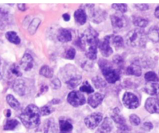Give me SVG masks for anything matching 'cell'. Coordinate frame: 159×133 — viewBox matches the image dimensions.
I'll return each mask as SVG.
<instances>
[{
	"label": "cell",
	"mask_w": 159,
	"mask_h": 133,
	"mask_svg": "<svg viewBox=\"0 0 159 133\" xmlns=\"http://www.w3.org/2000/svg\"><path fill=\"white\" fill-rule=\"evenodd\" d=\"M113 62L114 63H115L116 64H117V66H122L124 64V59L123 58L119 56V55H116L113 57Z\"/></svg>",
	"instance_id": "cell-43"
},
{
	"label": "cell",
	"mask_w": 159,
	"mask_h": 133,
	"mask_svg": "<svg viewBox=\"0 0 159 133\" xmlns=\"http://www.w3.org/2000/svg\"><path fill=\"white\" fill-rule=\"evenodd\" d=\"M145 108L150 113H159V100L155 97L147 98L145 103Z\"/></svg>",
	"instance_id": "cell-13"
},
{
	"label": "cell",
	"mask_w": 159,
	"mask_h": 133,
	"mask_svg": "<svg viewBox=\"0 0 159 133\" xmlns=\"http://www.w3.org/2000/svg\"><path fill=\"white\" fill-rule=\"evenodd\" d=\"M102 114L101 113H93L84 119V124L90 129H95L101 122Z\"/></svg>",
	"instance_id": "cell-9"
},
{
	"label": "cell",
	"mask_w": 159,
	"mask_h": 133,
	"mask_svg": "<svg viewBox=\"0 0 159 133\" xmlns=\"http://www.w3.org/2000/svg\"><path fill=\"white\" fill-rule=\"evenodd\" d=\"M11 16L9 12L0 8V30H4L10 23Z\"/></svg>",
	"instance_id": "cell-16"
},
{
	"label": "cell",
	"mask_w": 159,
	"mask_h": 133,
	"mask_svg": "<svg viewBox=\"0 0 159 133\" xmlns=\"http://www.w3.org/2000/svg\"><path fill=\"white\" fill-rule=\"evenodd\" d=\"M112 35H107L104 38L99 41L98 47L101 54L104 57H108L113 53L112 48L110 45L111 38Z\"/></svg>",
	"instance_id": "cell-8"
},
{
	"label": "cell",
	"mask_w": 159,
	"mask_h": 133,
	"mask_svg": "<svg viewBox=\"0 0 159 133\" xmlns=\"http://www.w3.org/2000/svg\"><path fill=\"white\" fill-rule=\"evenodd\" d=\"M111 24L114 29L119 30L126 25V20L124 16L120 12H116L111 15Z\"/></svg>",
	"instance_id": "cell-12"
},
{
	"label": "cell",
	"mask_w": 159,
	"mask_h": 133,
	"mask_svg": "<svg viewBox=\"0 0 159 133\" xmlns=\"http://www.w3.org/2000/svg\"><path fill=\"white\" fill-rule=\"evenodd\" d=\"M126 73L127 75L140 77L142 75L141 67L135 63H133L127 67Z\"/></svg>",
	"instance_id": "cell-23"
},
{
	"label": "cell",
	"mask_w": 159,
	"mask_h": 133,
	"mask_svg": "<svg viewBox=\"0 0 159 133\" xmlns=\"http://www.w3.org/2000/svg\"><path fill=\"white\" fill-rule=\"evenodd\" d=\"M48 90V87L47 85H42L40 88V92L41 93H43Z\"/></svg>",
	"instance_id": "cell-49"
},
{
	"label": "cell",
	"mask_w": 159,
	"mask_h": 133,
	"mask_svg": "<svg viewBox=\"0 0 159 133\" xmlns=\"http://www.w3.org/2000/svg\"><path fill=\"white\" fill-rule=\"evenodd\" d=\"M39 74L46 78H52L53 75V69L48 66L45 65L40 68Z\"/></svg>",
	"instance_id": "cell-30"
},
{
	"label": "cell",
	"mask_w": 159,
	"mask_h": 133,
	"mask_svg": "<svg viewBox=\"0 0 159 133\" xmlns=\"http://www.w3.org/2000/svg\"><path fill=\"white\" fill-rule=\"evenodd\" d=\"M112 127L113 125L112 121L109 118L106 117L98 127L96 133H110Z\"/></svg>",
	"instance_id": "cell-17"
},
{
	"label": "cell",
	"mask_w": 159,
	"mask_h": 133,
	"mask_svg": "<svg viewBox=\"0 0 159 133\" xmlns=\"http://www.w3.org/2000/svg\"><path fill=\"white\" fill-rule=\"evenodd\" d=\"M76 54V50L73 47H70L64 54V58L67 59L72 60L75 58Z\"/></svg>",
	"instance_id": "cell-39"
},
{
	"label": "cell",
	"mask_w": 159,
	"mask_h": 133,
	"mask_svg": "<svg viewBox=\"0 0 159 133\" xmlns=\"http://www.w3.org/2000/svg\"><path fill=\"white\" fill-rule=\"evenodd\" d=\"M1 60H0V67H1ZM2 78V75L1 74V71H0V79Z\"/></svg>",
	"instance_id": "cell-53"
},
{
	"label": "cell",
	"mask_w": 159,
	"mask_h": 133,
	"mask_svg": "<svg viewBox=\"0 0 159 133\" xmlns=\"http://www.w3.org/2000/svg\"><path fill=\"white\" fill-rule=\"evenodd\" d=\"M98 33L92 28H87L82 34L81 36L76 41V45L84 50L86 45L89 47H98L99 40H98Z\"/></svg>",
	"instance_id": "cell-4"
},
{
	"label": "cell",
	"mask_w": 159,
	"mask_h": 133,
	"mask_svg": "<svg viewBox=\"0 0 159 133\" xmlns=\"http://www.w3.org/2000/svg\"><path fill=\"white\" fill-rule=\"evenodd\" d=\"M40 20L38 18H35V19H34L32 21V22L30 23V24L29 25V29H28L29 30V32L31 35L34 34L37 28H38V27H39V25L40 24Z\"/></svg>",
	"instance_id": "cell-35"
},
{
	"label": "cell",
	"mask_w": 159,
	"mask_h": 133,
	"mask_svg": "<svg viewBox=\"0 0 159 133\" xmlns=\"http://www.w3.org/2000/svg\"><path fill=\"white\" fill-rule=\"evenodd\" d=\"M124 105L129 109H135L139 106V100L137 97L129 92H126L122 98Z\"/></svg>",
	"instance_id": "cell-7"
},
{
	"label": "cell",
	"mask_w": 159,
	"mask_h": 133,
	"mask_svg": "<svg viewBox=\"0 0 159 133\" xmlns=\"http://www.w3.org/2000/svg\"><path fill=\"white\" fill-rule=\"evenodd\" d=\"M143 127L146 131H150L153 128V124L150 122H145L143 124Z\"/></svg>",
	"instance_id": "cell-45"
},
{
	"label": "cell",
	"mask_w": 159,
	"mask_h": 133,
	"mask_svg": "<svg viewBox=\"0 0 159 133\" xmlns=\"http://www.w3.org/2000/svg\"><path fill=\"white\" fill-rule=\"evenodd\" d=\"M57 39L60 42L66 43L71 40L72 35L68 30L66 28H60L57 33Z\"/></svg>",
	"instance_id": "cell-18"
},
{
	"label": "cell",
	"mask_w": 159,
	"mask_h": 133,
	"mask_svg": "<svg viewBox=\"0 0 159 133\" xmlns=\"http://www.w3.org/2000/svg\"><path fill=\"white\" fill-rule=\"evenodd\" d=\"M67 101L71 106L78 107L86 103V98L81 92L73 90L70 92L68 95Z\"/></svg>",
	"instance_id": "cell-6"
},
{
	"label": "cell",
	"mask_w": 159,
	"mask_h": 133,
	"mask_svg": "<svg viewBox=\"0 0 159 133\" xmlns=\"http://www.w3.org/2000/svg\"><path fill=\"white\" fill-rule=\"evenodd\" d=\"M111 42L116 49H119L124 46V40L122 37L119 35H112L111 38Z\"/></svg>",
	"instance_id": "cell-28"
},
{
	"label": "cell",
	"mask_w": 159,
	"mask_h": 133,
	"mask_svg": "<svg viewBox=\"0 0 159 133\" xmlns=\"http://www.w3.org/2000/svg\"><path fill=\"white\" fill-rule=\"evenodd\" d=\"M117 133H130L129 132V130H122V129H119L117 131Z\"/></svg>",
	"instance_id": "cell-50"
},
{
	"label": "cell",
	"mask_w": 159,
	"mask_h": 133,
	"mask_svg": "<svg viewBox=\"0 0 159 133\" xmlns=\"http://www.w3.org/2000/svg\"><path fill=\"white\" fill-rule=\"evenodd\" d=\"M9 72L11 74L16 76V77H20L22 75V73L20 71V69L18 65L16 64H12L9 68Z\"/></svg>",
	"instance_id": "cell-37"
},
{
	"label": "cell",
	"mask_w": 159,
	"mask_h": 133,
	"mask_svg": "<svg viewBox=\"0 0 159 133\" xmlns=\"http://www.w3.org/2000/svg\"><path fill=\"white\" fill-rule=\"evenodd\" d=\"M112 7L121 14L125 13L127 11V5L126 4L114 3L112 4Z\"/></svg>",
	"instance_id": "cell-36"
},
{
	"label": "cell",
	"mask_w": 159,
	"mask_h": 133,
	"mask_svg": "<svg viewBox=\"0 0 159 133\" xmlns=\"http://www.w3.org/2000/svg\"><path fill=\"white\" fill-rule=\"evenodd\" d=\"M99 66L101 69L103 76L108 83L114 84L120 79L119 71L114 68L107 61L101 59L99 62Z\"/></svg>",
	"instance_id": "cell-5"
},
{
	"label": "cell",
	"mask_w": 159,
	"mask_h": 133,
	"mask_svg": "<svg viewBox=\"0 0 159 133\" xmlns=\"http://www.w3.org/2000/svg\"><path fill=\"white\" fill-rule=\"evenodd\" d=\"M74 18L78 24L80 25H83L86 22L87 14L84 9H78L75 12Z\"/></svg>",
	"instance_id": "cell-22"
},
{
	"label": "cell",
	"mask_w": 159,
	"mask_h": 133,
	"mask_svg": "<svg viewBox=\"0 0 159 133\" xmlns=\"http://www.w3.org/2000/svg\"><path fill=\"white\" fill-rule=\"evenodd\" d=\"M6 39L11 43L18 45L20 43V39L17 35V33L14 31H9L6 33Z\"/></svg>",
	"instance_id": "cell-26"
},
{
	"label": "cell",
	"mask_w": 159,
	"mask_h": 133,
	"mask_svg": "<svg viewBox=\"0 0 159 133\" xmlns=\"http://www.w3.org/2000/svg\"><path fill=\"white\" fill-rule=\"evenodd\" d=\"M112 119L119 125V129L122 130H129L127 126L125 124V119L120 113V109L118 108L113 109L111 113Z\"/></svg>",
	"instance_id": "cell-10"
},
{
	"label": "cell",
	"mask_w": 159,
	"mask_h": 133,
	"mask_svg": "<svg viewBox=\"0 0 159 133\" xmlns=\"http://www.w3.org/2000/svg\"><path fill=\"white\" fill-rule=\"evenodd\" d=\"M44 133H58V127L53 118L47 119L44 124Z\"/></svg>",
	"instance_id": "cell-19"
},
{
	"label": "cell",
	"mask_w": 159,
	"mask_h": 133,
	"mask_svg": "<svg viewBox=\"0 0 159 133\" xmlns=\"http://www.w3.org/2000/svg\"><path fill=\"white\" fill-rule=\"evenodd\" d=\"M17 7L20 11H21L22 12L25 11L27 9V7H26V6L25 4H18Z\"/></svg>",
	"instance_id": "cell-46"
},
{
	"label": "cell",
	"mask_w": 159,
	"mask_h": 133,
	"mask_svg": "<svg viewBox=\"0 0 159 133\" xmlns=\"http://www.w3.org/2000/svg\"><path fill=\"white\" fill-rule=\"evenodd\" d=\"M19 118L25 127L35 128L40 122V109L35 105L30 104L22 112Z\"/></svg>",
	"instance_id": "cell-1"
},
{
	"label": "cell",
	"mask_w": 159,
	"mask_h": 133,
	"mask_svg": "<svg viewBox=\"0 0 159 133\" xmlns=\"http://www.w3.org/2000/svg\"><path fill=\"white\" fill-rule=\"evenodd\" d=\"M104 98V95L100 93H95L91 95L88 98V104L93 108L98 107Z\"/></svg>",
	"instance_id": "cell-15"
},
{
	"label": "cell",
	"mask_w": 159,
	"mask_h": 133,
	"mask_svg": "<svg viewBox=\"0 0 159 133\" xmlns=\"http://www.w3.org/2000/svg\"><path fill=\"white\" fill-rule=\"evenodd\" d=\"M89 14L91 20L96 24L102 22L106 19L107 16V13L105 11L99 8L95 9L93 7H91Z\"/></svg>",
	"instance_id": "cell-11"
},
{
	"label": "cell",
	"mask_w": 159,
	"mask_h": 133,
	"mask_svg": "<svg viewBox=\"0 0 159 133\" xmlns=\"http://www.w3.org/2000/svg\"><path fill=\"white\" fill-rule=\"evenodd\" d=\"M21 68L25 71H30L34 66V59L32 56L29 53L23 55L20 62Z\"/></svg>",
	"instance_id": "cell-14"
},
{
	"label": "cell",
	"mask_w": 159,
	"mask_h": 133,
	"mask_svg": "<svg viewBox=\"0 0 159 133\" xmlns=\"http://www.w3.org/2000/svg\"><path fill=\"white\" fill-rule=\"evenodd\" d=\"M97 48L95 46L89 47L86 51L85 55L90 60H94L97 58Z\"/></svg>",
	"instance_id": "cell-32"
},
{
	"label": "cell",
	"mask_w": 159,
	"mask_h": 133,
	"mask_svg": "<svg viewBox=\"0 0 159 133\" xmlns=\"http://www.w3.org/2000/svg\"><path fill=\"white\" fill-rule=\"evenodd\" d=\"M147 36L143 29L136 28L127 33L125 36V41L127 45L131 47L145 48L147 43Z\"/></svg>",
	"instance_id": "cell-3"
},
{
	"label": "cell",
	"mask_w": 159,
	"mask_h": 133,
	"mask_svg": "<svg viewBox=\"0 0 159 133\" xmlns=\"http://www.w3.org/2000/svg\"><path fill=\"white\" fill-rule=\"evenodd\" d=\"M145 92L150 95L159 96V84L156 82H149L144 87Z\"/></svg>",
	"instance_id": "cell-21"
},
{
	"label": "cell",
	"mask_w": 159,
	"mask_h": 133,
	"mask_svg": "<svg viewBox=\"0 0 159 133\" xmlns=\"http://www.w3.org/2000/svg\"><path fill=\"white\" fill-rule=\"evenodd\" d=\"M59 127L62 133H68L72 131L73 125L71 122L66 119H60L59 120Z\"/></svg>",
	"instance_id": "cell-24"
},
{
	"label": "cell",
	"mask_w": 159,
	"mask_h": 133,
	"mask_svg": "<svg viewBox=\"0 0 159 133\" xmlns=\"http://www.w3.org/2000/svg\"><path fill=\"white\" fill-rule=\"evenodd\" d=\"M50 85L52 88L58 89L61 87V82L58 78H55L51 81Z\"/></svg>",
	"instance_id": "cell-42"
},
{
	"label": "cell",
	"mask_w": 159,
	"mask_h": 133,
	"mask_svg": "<svg viewBox=\"0 0 159 133\" xmlns=\"http://www.w3.org/2000/svg\"><path fill=\"white\" fill-rule=\"evenodd\" d=\"M60 72L63 80L70 89L75 88L81 82L82 77L73 65L65 66Z\"/></svg>",
	"instance_id": "cell-2"
},
{
	"label": "cell",
	"mask_w": 159,
	"mask_h": 133,
	"mask_svg": "<svg viewBox=\"0 0 159 133\" xmlns=\"http://www.w3.org/2000/svg\"><path fill=\"white\" fill-rule=\"evenodd\" d=\"M11 113L10 109H7V110H6V117L9 118V117L11 116Z\"/></svg>",
	"instance_id": "cell-52"
},
{
	"label": "cell",
	"mask_w": 159,
	"mask_h": 133,
	"mask_svg": "<svg viewBox=\"0 0 159 133\" xmlns=\"http://www.w3.org/2000/svg\"><path fill=\"white\" fill-rule=\"evenodd\" d=\"M92 82L96 88H104L106 86V81L99 76H95L92 79Z\"/></svg>",
	"instance_id": "cell-31"
},
{
	"label": "cell",
	"mask_w": 159,
	"mask_h": 133,
	"mask_svg": "<svg viewBox=\"0 0 159 133\" xmlns=\"http://www.w3.org/2000/svg\"><path fill=\"white\" fill-rule=\"evenodd\" d=\"M62 17H63V20H64L65 21H66V22L69 21L70 19V15H69L68 14H67V13L63 14L62 15Z\"/></svg>",
	"instance_id": "cell-47"
},
{
	"label": "cell",
	"mask_w": 159,
	"mask_h": 133,
	"mask_svg": "<svg viewBox=\"0 0 159 133\" xmlns=\"http://www.w3.org/2000/svg\"><path fill=\"white\" fill-rule=\"evenodd\" d=\"M80 90L81 92H86L87 93H91L94 92V89L92 86L89 84V82L86 80L83 83L82 86L80 87Z\"/></svg>",
	"instance_id": "cell-38"
},
{
	"label": "cell",
	"mask_w": 159,
	"mask_h": 133,
	"mask_svg": "<svg viewBox=\"0 0 159 133\" xmlns=\"http://www.w3.org/2000/svg\"><path fill=\"white\" fill-rule=\"evenodd\" d=\"M6 101L9 106L14 109H19L20 108V103L18 100L12 95L9 94L6 96Z\"/></svg>",
	"instance_id": "cell-29"
},
{
	"label": "cell",
	"mask_w": 159,
	"mask_h": 133,
	"mask_svg": "<svg viewBox=\"0 0 159 133\" xmlns=\"http://www.w3.org/2000/svg\"><path fill=\"white\" fill-rule=\"evenodd\" d=\"M40 114L42 115L47 116V115H49L50 114H51L53 111V109H52V108L51 106H48V105H45L40 109Z\"/></svg>",
	"instance_id": "cell-40"
},
{
	"label": "cell",
	"mask_w": 159,
	"mask_h": 133,
	"mask_svg": "<svg viewBox=\"0 0 159 133\" xmlns=\"http://www.w3.org/2000/svg\"><path fill=\"white\" fill-rule=\"evenodd\" d=\"M19 122L15 119H7L4 125V129L7 131L13 130L17 126Z\"/></svg>",
	"instance_id": "cell-33"
},
{
	"label": "cell",
	"mask_w": 159,
	"mask_h": 133,
	"mask_svg": "<svg viewBox=\"0 0 159 133\" xmlns=\"http://www.w3.org/2000/svg\"><path fill=\"white\" fill-rule=\"evenodd\" d=\"M154 15L156 18L159 19V6L158 7H157V8L155 9V12H154Z\"/></svg>",
	"instance_id": "cell-48"
},
{
	"label": "cell",
	"mask_w": 159,
	"mask_h": 133,
	"mask_svg": "<svg viewBox=\"0 0 159 133\" xmlns=\"http://www.w3.org/2000/svg\"><path fill=\"white\" fill-rule=\"evenodd\" d=\"M149 40L155 43H159V27L153 26L147 34Z\"/></svg>",
	"instance_id": "cell-25"
},
{
	"label": "cell",
	"mask_w": 159,
	"mask_h": 133,
	"mask_svg": "<svg viewBox=\"0 0 159 133\" xmlns=\"http://www.w3.org/2000/svg\"><path fill=\"white\" fill-rule=\"evenodd\" d=\"M129 121L133 125V126H138L140 123V118L135 114H132L129 116Z\"/></svg>",
	"instance_id": "cell-41"
},
{
	"label": "cell",
	"mask_w": 159,
	"mask_h": 133,
	"mask_svg": "<svg viewBox=\"0 0 159 133\" xmlns=\"http://www.w3.org/2000/svg\"><path fill=\"white\" fill-rule=\"evenodd\" d=\"M144 78L146 81L147 82H155L159 81V78L158 77L157 75L156 74L155 72L153 71H148L145 74Z\"/></svg>",
	"instance_id": "cell-34"
},
{
	"label": "cell",
	"mask_w": 159,
	"mask_h": 133,
	"mask_svg": "<svg viewBox=\"0 0 159 133\" xmlns=\"http://www.w3.org/2000/svg\"><path fill=\"white\" fill-rule=\"evenodd\" d=\"M132 22L134 25L140 28L146 27L148 24V21L142 17H133Z\"/></svg>",
	"instance_id": "cell-27"
},
{
	"label": "cell",
	"mask_w": 159,
	"mask_h": 133,
	"mask_svg": "<svg viewBox=\"0 0 159 133\" xmlns=\"http://www.w3.org/2000/svg\"><path fill=\"white\" fill-rule=\"evenodd\" d=\"M12 88L14 91L20 96H23L25 93V85L23 80L17 79L15 80Z\"/></svg>",
	"instance_id": "cell-20"
},
{
	"label": "cell",
	"mask_w": 159,
	"mask_h": 133,
	"mask_svg": "<svg viewBox=\"0 0 159 133\" xmlns=\"http://www.w3.org/2000/svg\"><path fill=\"white\" fill-rule=\"evenodd\" d=\"M60 101V100H58V99H54V100H52L51 103H52V104H57V103H58Z\"/></svg>",
	"instance_id": "cell-51"
},
{
	"label": "cell",
	"mask_w": 159,
	"mask_h": 133,
	"mask_svg": "<svg viewBox=\"0 0 159 133\" xmlns=\"http://www.w3.org/2000/svg\"><path fill=\"white\" fill-rule=\"evenodd\" d=\"M135 6L140 11H146L149 9V6L147 4H135Z\"/></svg>",
	"instance_id": "cell-44"
}]
</instances>
